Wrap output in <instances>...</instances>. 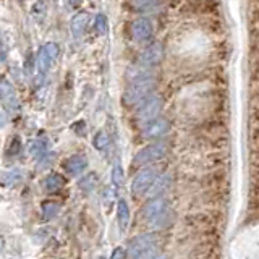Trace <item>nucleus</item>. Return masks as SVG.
Instances as JSON below:
<instances>
[{
    "instance_id": "2eb2a0df",
    "label": "nucleus",
    "mask_w": 259,
    "mask_h": 259,
    "mask_svg": "<svg viewBox=\"0 0 259 259\" xmlns=\"http://www.w3.org/2000/svg\"><path fill=\"white\" fill-rule=\"evenodd\" d=\"M65 183H67V180L60 173H50L44 180V188H45V191H49V193H57L65 186Z\"/></svg>"
},
{
    "instance_id": "9d476101",
    "label": "nucleus",
    "mask_w": 259,
    "mask_h": 259,
    "mask_svg": "<svg viewBox=\"0 0 259 259\" xmlns=\"http://www.w3.org/2000/svg\"><path fill=\"white\" fill-rule=\"evenodd\" d=\"M169 130H170V121L159 117L157 120L152 121V123H149L143 128V136L146 140L156 141V140L162 138V136H165L167 133H169Z\"/></svg>"
},
{
    "instance_id": "9b49d317",
    "label": "nucleus",
    "mask_w": 259,
    "mask_h": 259,
    "mask_svg": "<svg viewBox=\"0 0 259 259\" xmlns=\"http://www.w3.org/2000/svg\"><path fill=\"white\" fill-rule=\"evenodd\" d=\"M89 13L88 12H78L76 15H73V18L70 21V29H72V34L76 41L81 39L85 36L86 29L89 26Z\"/></svg>"
},
{
    "instance_id": "ddd939ff",
    "label": "nucleus",
    "mask_w": 259,
    "mask_h": 259,
    "mask_svg": "<svg viewBox=\"0 0 259 259\" xmlns=\"http://www.w3.org/2000/svg\"><path fill=\"white\" fill-rule=\"evenodd\" d=\"M62 167L67 173L70 175H80L88 167V157L85 154H73L68 159H65Z\"/></svg>"
},
{
    "instance_id": "f03ea898",
    "label": "nucleus",
    "mask_w": 259,
    "mask_h": 259,
    "mask_svg": "<svg viewBox=\"0 0 259 259\" xmlns=\"http://www.w3.org/2000/svg\"><path fill=\"white\" fill-rule=\"evenodd\" d=\"M167 152H169V144L165 141H156V143H151L149 146L143 148L138 154L135 156V165L138 167H146V165H151V164H156L159 161H162V159L167 156Z\"/></svg>"
},
{
    "instance_id": "a211bd4d",
    "label": "nucleus",
    "mask_w": 259,
    "mask_h": 259,
    "mask_svg": "<svg viewBox=\"0 0 259 259\" xmlns=\"http://www.w3.org/2000/svg\"><path fill=\"white\" fill-rule=\"evenodd\" d=\"M58 212V204L54 203V201H45L42 204V219L44 220H50L57 216Z\"/></svg>"
},
{
    "instance_id": "39448f33",
    "label": "nucleus",
    "mask_w": 259,
    "mask_h": 259,
    "mask_svg": "<svg viewBox=\"0 0 259 259\" xmlns=\"http://www.w3.org/2000/svg\"><path fill=\"white\" fill-rule=\"evenodd\" d=\"M156 243H157L156 233H141L138 237H135L128 243V251H126L128 259H138L146 251L156 248Z\"/></svg>"
},
{
    "instance_id": "423d86ee",
    "label": "nucleus",
    "mask_w": 259,
    "mask_h": 259,
    "mask_svg": "<svg viewBox=\"0 0 259 259\" xmlns=\"http://www.w3.org/2000/svg\"><path fill=\"white\" fill-rule=\"evenodd\" d=\"M58 45L55 42H47L44 44L42 47L37 52V58H36V68H37V73L39 75H45L47 73L54 62L58 57Z\"/></svg>"
},
{
    "instance_id": "1a4fd4ad",
    "label": "nucleus",
    "mask_w": 259,
    "mask_h": 259,
    "mask_svg": "<svg viewBox=\"0 0 259 259\" xmlns=\"http://www.w3.org/2000/svg\"><path fill=\"white\" fill-rule=\"evenodd\" d=\"M154 33V26H152V21L149 18H136L132 23V36L136 42H146L152 37Z\"/></svg>"
},
{
    "instance_id": "f3484780",
    "label": "nucleus",
    "mask_w": 259,
    "mask_h": 259,
    "mask_svg": "<svg viewBox=\"0 0 259 259\" xmlns=\"http://www.w3.org/2000/svg\"><path fill=\"white\" fill-rule=\"evenodd\" d=\"M31 154L36 157V159H42L45 154H47V141L45 138H39L33 143L31 146Z\"/></svg>"
},
{
    "instance_id": "f8f14e48",
    "label": "nucleus",
    "mask_w": 259,
    "mask_h": 259,
    "mask_svg": "<svg viewBox=\"0 0 259 259\" xmlns=\"http://www.w3.org/2000/svg\"><path fill=\"white\" fill-rule=\"evenodd\" d=\"M0 94H2V101L5 109H9L10 112L18 110V96L15 93V88L13 85H10L7 80H2V85H0Z\"/></svg>"
},
{
    "instance_id": "6ab92c4d",
    "label": "nucleus",
    "mask_w": 259,
    "mask_h": 259,
    "mask_svg": "<svg viewBox=\"0 0 259 259\" xmlns=\"http://www.w3.org/2000/svg\"><path fill=\"white\" fill-rule=\"evenodd\" d=\"M93 143H94V148L97 151L107 149V146H109V136H107V133H105V132H97Z\"/></svg>"
},
{
    "instance_id": "5701e85b",
    "label": "nucleus",
    "mask_w": 259,
    "mask_h": 259,
    "mask_svg": "<svg viewBox=\"0 0 259 259\" xmlns=\"http://www.w3.org/2000/svg\"><path fill=\"white\" fill-rule=\"evenodd\" d=\"M94 185H96L94 175H88V177H85L80 181V186H81V189H85V191H91V189L94 188Z\"/></svg>"
},
{
    "instance_id": "b1692460",
    "label": "nucleus",
    "mask_w": 259,
    "mask_h": 259,
    "mask_svg": "<svg viewBox=\"0 0 259 259\" xmlns=\"http://www.w3.org/2000/svg\"><path fill=\"white\" fill-rule=\"evenodd\" d=\"M138 259H162V254L157 248H152V249L146 251L144 254H141Z\"/></svg>"
},
{
    "instance_id": "a878e982",
    "label": "nucleus",
    "mask_w": 259,
    "mask_h": 259,
    "mask_svg": "<svg viewBox=\"0 0 259 259\" xmlns=\"http://www.w3.org/2000/svg\"><path fill=\"white\" fill-rule=\"evenodd\" d=\"M20 148H21L20 140H18V138L12 140V143H10V152H12L13 156H17V154H18V152H20Z\"/></svg>"
},
{
    "instance_id": "aec40b11",
    "label": "nucleus",
    "mask_w": 259,
    "mask_h": 259,
    "mask_svg": "<svg viewBox=\"0 0 259 259\" xmlns=\"http://www.w3.org/2000/svg\"><path fill=\"white\" fill-rule=\"evenodd\" d=\"M23 178V173L18 169H12L10 172H5L4 173V183L5 185H13V183H18Z\"/></svg>"
},
{
    "instance_id": "393cba45",
    "label": "nucleus",
    "mask_w": 259,
    "mask_h": 259,
    "mask_svg": "<svg viewBox=\"0 0 259 259\" xmlns=\"http://www.w3.org/2000/svg\"><path fill=\"white\" fill-rule=\"evenodd\" d=\"M126 253H125V249L123 248H117V249H113V253L110 256V259H126Z\"/></svg>"
},
{
    "instance_id": "4468645a",
    "label": "nucleus",
    "mask_w": 259,
    "mask_h": 259,
    "mask_svg": "<svg viewBox=\"0 0 259 259\" xmlns=\"http://www.w3.org/2000/svg\"><path fill=\"white\" fill-rule=\"evenodd\" d=\"M170 185H172V175L170 173H161L157 177L156 183L152 185V188L149 189L148 196L151 198V200H154V198H162V195L170 188Z\"/></svg>"
},
{
    "instance_id": "20e7f679",
    "label": "nucleus",
    "mask_w": 259,
    "mask_h": 259,
    "mask_svg": "<svg viewBox=\"0 0 259 259\" xmlns=\"http://www.w3.org/2000/svg\"><path fill=\"white\" fill-rule=\"evenodd\" d=\"M159 175L161 173H159V170L156 169V167H144V169H141L138 173H136V177L133 178L132 193L136 198H141L144 195H148L149 189L152 188V185L156 183Z\"/></svg>"
},
{
    "instance_id": "0eeeda50",
    "label": "nucleus",
    "mask_w": 259,
    "mask_h": 259,
    "mask_svg": "<svg viewBox=\"0 0 259 259\" xmlns=\"http://www.w3.org/2000/svg\"><path fill=\"white\" fill-rule=\"evenodd\" d=\"M164 55H165L164 45L161 42H152L141 52L138 62L144 68H151V67H156L161 63L164 60Z\"/></svg>"
},
{
    "instance_id": "412c9836",
    "label": "nucleus",
    "mask_w": 259,
    "mask_h": 259,
    "mask_svg": "<svg viewBox=\"0 0 259 259\" xmlns=\"http://www.w3.org/2000/svg\"><path fill=\"white\" fill-rule=\"evenodd\" d=\"M94 29L97 34H105L107 31V18L104 17V15H97L96 20H94Z\"/></svg>"
},
{
    "instance_id": "6e6552de",
    "label": "nucleus",
    "mask_w": 259,
    "mask_h": 259,
    "mask_svg": "<svg viewBox=\"0 0 259 259\" xmlns=\"http://www.w3.org/2000/svg\"><path fill=\"white\" fill-rule=\"evenodd\" d=\"M169 211H170L169 203H167L164 198H154V200H149L146 206L143 208V217L146 219L149 224H154L156 220H159Z\"/></svg>"
},
{
    "instance_id": "7ed1b4c3",
    "label": "nucleus",
    "mask_w": 259,
    "mask_h": 259,
    "mask_svg": "<svg viewBox=\"0 0 259 259\" xmlns=\"http://www.w3.org/2000/svg\"><path fill=\"white\" fill-rule=\"evenodd\" d=\"M162 107H164L162 97L159 94L151 96L143 104H140L138 113H136V120H138L140 125L146 126V125L152 123V121L159 118V115H161V112H162Z\"/></svg>"
},
{
    "instance_id": "dca6fc26",
    "label": "nucleus",
    "mask_w": 259,
    "mask_h": 259,
    "mask_svg": "<svg viewBox=\"0 0 259 259\" xmlns=\"http://www.w3.org/2000/svg\"><path fill=\"white\" fill-rule=\"evenodd\" d=\"M130 208H128V203L125 200H120L117 204V222L120 225L121 230H126L128 225H130Z\"/></svg>"
},
{
    "instance_id": "f257e3e1",
    "label": "nucleus",
    "mask_w": 259,
    "mask_h": 259,
    "mask_svg": "<svg viewBox=\"0 0 259 259\" xmlns=\"http://www.w3.org/2000/svg\"><path fill=\"white\" fill-rule=\"evenodd\" d=\"M156 78L152 75H141L132 81L123 94L125 104H143L146 99L151 97V93L156 89Z\"/></svg>"
},
{
    "instance_id": "4be33fe9",
    "label": "nucleus",
    "mask_w": 259,
    "mask_h": 259,
    "mask_svg": "<svg viewBox=\"0 0 259 259\" xmlns=\"http://www.w3.org/2000/svg\"><path fill=\"white\" fill-rule=\"evenodd\" d=\"M112 181H113V186L117 189L121 186V181H123V172H121V167L120 164L113 165V170H112Z\"/></svg>"
}]
</instances>
